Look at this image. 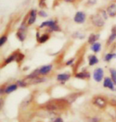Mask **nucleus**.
I'll return each mask as SVG.
<instances>
[{
  "label": "nucleus",
  "instance_id": "obj_1",
  "mask_svg": "<svg viewBox=\"0 0 116 122\" xmlns=\"http://www.w3.org/2000/svg\"><path fill=\"white\" fill-rule=\"evenodd\" d=\"M90 20H91V23L95 28H102L105 25V20L98 12L91 16Z\"/></svg>",
  "mask_w": 116,
  "mask_h": 122
},
{
  "label": "nucleus",
  "instance_id": "obj_2",
  "mask_svg": "<svg viewBox=\"0 0 116 122\" xmlns=\"http://www.w3.org/2000/svg\"><path fill=\"white\" fill-rule=\"evenodd\" d=\"M27 26L28 25H26V23L23 22L16 33L17 38H18V40L20 41L21 42H23L26 38V28H27Z\"/></svg>",
  "mask_w": 116,
  "mask_h": 122
},
{
  "label": "nucleus",
  "instance_id": "obj_3",
  "mask_svg": "<svg viewBox=\"0 0 116 122\" xmlns=\"http://www.w3.org/2000/svg\"><path fill=\"white\" fill-rule=\"evenodd\" d=\"M86 19H87V16L84 12L78 11L74 15L73 20L76 24H83L86 21Z\"/></svg>",
  "mask_w": 116,
  "mask_h": 122
},
{
  "label": "nucleus",
  "instance_id": "obj_4",
  "mask_svg": "<svg viewBox=\"0 0 116 122\" xmlns=\"http://www.w3.org/2000/svg\"><path fill=\"white\" fill-rule=\"evenodd\" d=\"M37 16H38V11H37L35 9L30 10V11H29V13L28 14V18H27L26 25L28 26L33 25L36 21Z\"/></svg>",
  "mask_w": 116,
  "mask_h": 122
},
{
  "label": "nucleus",
  "instance_id": "obj_5",
  "mask_svg": "<svg viewBox=\"0 0 116 122\" xmlns=\"http://www.w3.org/2000/svg\"><path fill=\"white\" fill-rule=\"evenodd\" d=\"M103 75H104L103 69H102V68H100V67L96 68L93 72V79L95 82H100L103 79Z\"/></svg>",
  "mask_w": 116,
  "mask_h": 122
},
{
  "label": "nucleus",
  "instance_id": "obj_6",
  "mask_svg": "<svg viewBox=\"0 0 116 122\" xmlns=\"http://www.w3.org/2000/svg\"><path fill=\"white\" fill-rule=\"evenodd\" d=\"M103 86L105 87V88H108L110 90H111V91H115V82H113V80L111 78H109V77H106L104 78V79H103Z\"/></svg>",
  "mask_w": 116,
  "mask_h": 122
},
{
  "label": "nucleus",
  "instance_id": "obj_7",
  "mask_svg": "<svg viewBox=\"0 0 116 122\" xmlns=\"http://www.w3.org/2000/svg\"><path fill=\"white\" fill-rule=\"evenodd\" d=\"M116 41V25H114L111 29V33L110 34L109 37L107 38V45H111L113 43Z\"/></svg>",
  "mask_w": 116,
  "mask_h": 122
},
{
  "label": "nucleus",
  "instance_id": "obj_8",
  "mask_svg": "<svg viewBox=\"0 0 116 122\" xmlns=\"http://www.w3.org/2000/svg\"><path fill=\"white\" fill-rule=\"evenodd\" d=\"M106 10L110 18H115L116 17V3H110L107 6Z\"/></svg>",
  "mask_w": 116,
  "mask_h": 122
},
{
  "label": "nucleus",
  "instance_id": "obj_9",
  "mask_svg": "<svg viewBox=\"0 0 116 122\" xmlns=\"http://www.w3.org/2000/svg\"><path fill=\"white\" fill-rule=\"evenodd\" d=\"M94 104L99 106V108L103 109L107 106V102H106V100L103 97H96L94 99Z\"/></svg>",
  "mask_w": 116,
  "mask_h": 122
},
{
  "label": "nucleus",
  "instance_id": "obj_10",
  "mask_svg": "<svg viewBox=\"0 0 116 122\" xmlns=\"http://www.w3.org/2000/svg\"><path fill=\"white\" fill-rule=\"evenodd\" d=\"M53 69V65L52 64H47L42 66L41 68H39V72L41 75H46Z\"/></svg>",
  "mask_w": 116,
  "mask_h": 122
},
{
  "label": "nucleus",
  "instance_id": "obj_11",
  "mask_svg": "<svg viewBox=\"0 0 116 122\" xmlns=\"http://www.w3.org/2000/svg\"><path fill=\"white\" fill-rule=\"evenodd\" d=\"M15 60H16V53H15V51H14V52L12 53V54L10 55L6 60H4V61L2 63V67L12 62H14V61H15Z\"/></svg>",
  "mask_w": 116,
  "mask_h": 122
},
{
  "label": "nucleus",
  "instance_id": "obj_12",
  "mask_svg": "<svg viewBox=\"0 0 116 122\" xmlns=\"http://www.w3.org/2000/svg\"><path fill=\"white\" fill-rule=\"evenodd\" d=\"M57 24V21L56 20H49V21H43L42 23L39 25V28L40 29H42V28H50L52 26H53L54 25Z\"/></svg>",
  "mask_w": 116,
  "mask_h": 122
},
{
  "label": "nucleus",
  "instance_id": "obj_13",
  "mask_svg": "<svg viewBox=\"0 0 116 122\" xmlns=\"http://www.w3.org/2000/svg\"><path fill=\"white\" fill-rule=\"evenodd\" d=\"M99 39V33H92L88 36V43L89 45H93L94 43L97 42V41Z\"/></svg>",
  "mask_w": 116,
  "mask_h": 122
},
{
  "label": "nucleus",
  "instance_id": "obj_14",
  "mask_svg": "<svg viewBox=\"0 0 116 122\" xmlns=\"http://www.w3.org/2000/svg\"><path fill=\"white\" fill-rule=\"evenodd\" d=\"M71 75L67 74V73H62V74H59L57 76H56V79L59 82H65L66 81H68V79H70Z\"/></svg>",
  "mask_w": 116,
  "mask_h": 122
},
{
  "label": "nucleus",
  "instance_id": "obj_15",
  "mask_svg": "<svg viewBox=\"0 0 116 122\" xmlns=\"http://www.w3.org/2000/svg\"><path fill=\"white\" fill-rule=\"evenodd\" d=\"M75 77L80 79H87L90 78V73L87 71H81L79 73H76L75 75Z\"/></svg>",
  "mask_w": 116,
  "mask_h": 122
},
{
  "label": "nucleus",
  "instance_id": "obj_16",
  "mask_svg": "<svg viewBox=\"0 0 116 122\" xmlns=\"http://www.w3.org/2000/svg\"><path fill=\"white\" fill-rule=\"evenodd\" d=\"M49 38H50V35H49V33H43V34H41L40 38L38 39V43H39V44H45V42H47V41L49 40Z\"/></svg>",
  "mask_w": 116,
  "mask_h": 122
},
{
  "label": "nucleus",
  "instance_id": "obj_17",
  "mask_svg": "<svg viewBox=\"0 0 116 122\" xmlns=\"http://www.w3.org/2000/svg\"><path fill=\"white\" fill-rule=\"evenodd\" d=\"M18 84H11L9 86H7L6 88H5V94H11V93L15 91L17 89H18Z\"/></svg>",
  "mask_w": 116,
  "mask_h": 122
},
{
  "label": "nucleus",
  "instance_id": "obj_18",
  "mask_svg": "<svg viewBox=\"0 0 116 122\" xmlns=\"http://www.w3.org/2000/svg\"><path fill=\"white\" fill-rule=\"evenodd\" d=\"M99 63V59L95 55H90L88 56V64L89 66H94Z\"/></svg>",
  "mask_w": 116,
  "mask_h": 122
},
{
  "label": "nucleus",
  "instance_id": "obj_19",
  "mask_svg": "<svg viewBox=\"0 0 116 122\" xmlns=\"http://www.w3.org/2000/svg\"><path fill=\"white\" fill-rule=\"evenodd\" d=\"M101 48H102V45H101V44L99 42L94 43L93 45H92V46H91V50L95 53L99 52L101 51Z\"/></svg>",
  "mask_w": 116,
  "mask_h": 122
},
{
  "label": "nucleus",
  "instance_id": "obj_20",
  "mask_svg": "<svg viewBox=\"0 0 116 122\" xmlns=\"http://www.w3.org/2000/svg\"><path fill=\"white\" fill-rule=\"evenodd\" d=\"M15 53H16V62L17 63H21L22 62V60H24L25 58V55L23 54L22 52H21L19 50H17L15 51Z\"/></svg>",
  "mask_w": 116,
  "mask_h": 122
},
{
  "label": "nucleus",
  "instance_id": "obj_21",
  "mask_svg": "<svg viewBox=\"0 0 116 122\" xmlns=\"http://www.w3.org/2000/svg\"><path fill=\"white\" fill-rule=\"evenodd\" d=\"M114 58H116V53H114V52L107 53L104 56V61L105 62H110V61L114 59Z\"/></svg>",
  "mask_w": 116,
  "mask_h": 122
},
{
  "label": "nucleus",
  "instance_id": "obj_22",
  "mask_svg": "<svg viewBox=\"0 0 116 122\" xmlns=\"http://www.w3.org/2000/svg\"><path fill=\"white\" fill-rule=\"evenodd\" d=\"M72 37L73 38H76V39H80V40H82L85 37V35L82 33H80V32H75L74 33H72Z\"/></svg>",
  "mask_w": 116,
  "mask_h": 122
},
{
  "label": "nucleus",
  "instance_id": "obj_23",
  "mask_svg": "<svg viewBox=\"0 0 116 122\" xmlns=\"http://www.w3.org/2000/svg\"><path fill=\"white\" fill-rule=\"evenodd\" d=\"M98 13L101 16L103 17V19H104L105 21L107 19V18H108V14H107V10H106L99 9V11H98Z\"/></svg>",
  "mask_w": 116,
  "mask_h": 122
},
{
  "label": "nucleus",
  "instance_id": "obj_24",
  "mask_svg": "<svg viewBox=\"0 0 116 122\" xmlns=\"http://www.w3.org/2000/svg\"><path fill=\"white\" fill-rule=\"evenodd\" d=\"M110 78L112 79L113 82H115V84H116V69H115V68H110Z\"/></svg>",
  "mask_w": 116,
  "mask_h": 122
},
{
  "label": "nucleus",
  "instance_id": "obj_25",
  "mask_svg": "<svg viewBox=\"0 0 116 122\" xmlns=\"http://www.w3.org/2000/svg\"><path fill=\"white\" fill-rule=\"evenodd\" d=\"M7 40H8L7 35H2L1 36V38H0V47H2L7 42Z\"/></svg>",
  "mask_w": 116,
  "mask_h": 122
},
{
  "label": "nucleus",
  "instance_id": "obj_26",
  "mask_svg": "<svg viewBox=\"0 0 116 122\" xmlns=\"http://www.w3.org/2000/svg\"><path fill=\"white\" fill-rule=\"evenodd\" d=\"M38 15L39 17H41V18H47L48 17V14L45 10H39L38 12Z\"/></svg>",
  "mask_w": 116,
  "mask_h": 122
},
{
  "label": "nucleus",
  "instance_id": "obj_27",
  "mask_svg": "<svg viewBox=\"0 0 116 122\" xmlns=\"http://www.w3.org/2000/svg\"><path fill=\"white\" fill-rule=\"evenodd\" d=\"M17 84H18V86H20V87H26L27 85H28L24 79L23 80H18V81L17 82Z\"/></svg>",
  "mask_w": 116,
  "mask_h": 122
},
{
  "label": "nucleus",
  "instance_id": "obj_28",
  "mask_svg": "<svg viewBox=\"0 0 116 122\" xmlns=\"http://www.w3.org/2000/svg\"><path fill=\"white\" fill-rule=\"evenodd\" d=\"M46 6V0H39V7L40 8H45Z\"/></svg>",
  "mask_w": 116,
  "mask_h": 122
},
{
  "label": "nucleus",
  "instance_id": "obj_29",
  "mask_svg": "<svg viewBox=\"0 0 116 122\" xmlns=\"http://www.w3.org/2000/svg\"><path fill=\"white\" fill-rule=\"evenodd\" d=\"M74 60H75V59L74 58H72V59H70V60H68L67 62L65 63V64L67 65V66H70V65H72L73 63V62H74Z\"/></svg>",
  "mask_w": 116,
  "mask_h": 122
},
{
  "label": "nucleus",
  "instance_id": "obj_30",
  "mask_svg": "<svg viewBox=\"0 0 116 122\" xmlns=\"http://www.w3.org/2000/svg\"><path fill=\"white\" fill-rule=\"evenodd\" d=\"M89 122H99V120L97 117H93L90 119Z\"/></svg>",
  "mask_w": 116,
  "mask_h": 122
},
{
  "label": "nucleus",
  "instance_id": "obj_31",
  "mask_svg": "<svg viewBox=\"0 0 116 122\" xmlns=\"http://www.w3.org/2000/svg\"><path fill=\"white\" fill-rule=\"evenodd\" d=\"M40 36H41L40 32H39V31H37V33H36V40H37V41H38V39L40 38Z\"/></svg>",
  "mask_w": 116,
  "mask_h": 122
},
{
  "label": "nucleus",
  "instance_id": "obj_32",
  "mask_svg": "<svg viewBox=\"0 0 116 122\" xmlns=\"http://www.w3.org/2000/svg\"><path fill=\"white\" fill-rule=\"evenodd\" d=\"M63 1L65 2H68V3H74L76 0H63Z\"/></svg>",
  "mask_w": 116,
  "mask_h": 122
},
{
  "label": "nucleus",
  "instance_id": "obj_33",
  "mask_svg": "<svg viewBox=\"0 0 116 122\" xmlns=\"http://www.w3.org/2000/svg\"><path fill=\"white\" fill-rule=\"evenodd\" d=\"M54 122H64V121L61 117H57V118H56V120L54 121Z\"/></svg>",
  "mask_w": 116,
  "mask_h": 122
},
{
  "label": "nucleus",
  "instance_id": "obj_34",
  "mask_svg": "<svg viewBox=\"0 0 116 122\" xmlns=\"http://www.w3.org/2000/svg\"><path fill=\"white\" fill-rule=\"evenodd\" d=\"M88 2H89L91 5H94L96 2V0H89V1H88Z\"/></svg>",
  "mask_w": 116,
  "mask_h": 122
}]
</instances>
